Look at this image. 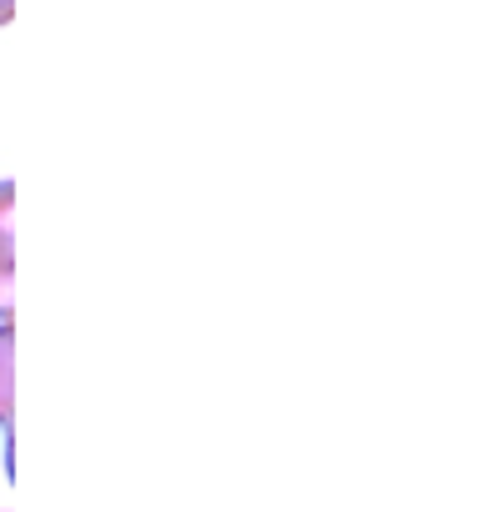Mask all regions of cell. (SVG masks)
<instances>
[{"instance_id": "6da1fadb", "label": "cell", "mask_w": 502, "mask_h": 512, "mask_svg": "<svg viewBox=\"0 0 502 512\" xmlns=\"http://www.w3.org/2000/svg\"><path fill=\"white\" fill-rule=\"evenodd\" d=\"M16 317V186L0 181V322Z\"/></svg>"}, {"instance_id": "7a4b0ae2", "label": "cell", "mask_w": 502, "mask_h": 512, "mask_svg": "<svg viewBox=\"0 0 502 512\" xmlns=\"http://www.w3.org/2000/svg\"><path fill=\"white\" fill-rule=\"evenodd\" d=\"M0 437H6V472H16V327L0 322Z\"/></svg>"}, {"instance_id": "3957f363", "label": "cell", "mask_w": 502, "mask_h": 512, "mask_svg": "<svg viewBox=\"0 0 502 512\" xmlns=\"http://www.w3.org/2000/svg\"><path fill=\"white\" fill-rule=\"evenodd\" d=\"M11 16H16V0H0V26H6Z\"/></svg>"}]
</instances>
